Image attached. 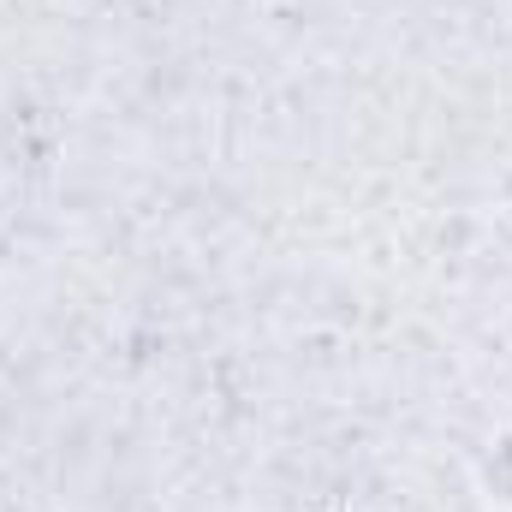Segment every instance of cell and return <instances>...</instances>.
I'll return each mask as SVG.
<instances>
[{
    "instance_id": "6da1fadb",
    "label": "cell",
    "mask_w": 512,
    "mask_h": 512,
    "mask_svg": "<svg viewBox=\"0 0 512 512\" xmlns=\"http://www.w3.org/2000/svg\"><path fill=\"white\" fill-rule=\"evenodd\" d=\"M477 483L495 507L512 512V429H501L489 447H483V465H477Z\"/></svg>"
}]
</instances>
